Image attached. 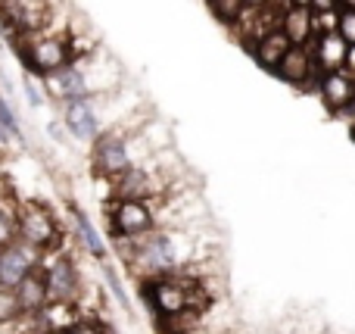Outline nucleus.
Masks as SVG:
<instances>
[{"label": "nucleus", "instance_id": "12", "mask_svg": "<svg viewBox=\"0 0 355 334\" xmlns=\"http://www.w3.org/2000/svg\"><path fill=\"white\" fill-rule=\"evenodd\" d=\"M290 47H293V44L287 41V35H284L281 28H271V31H265L256 44H252L250 53H252V60L265 69V72H277V66H281L284 56L290 53Z\"/></svg>", "mask_w": 355, "mask_h": 334}, {"label": "nucleus", "instance_id": "15", "mask_svg": "<svg viewBox=\"0 0 355 334\" xmlns=\"http://www.w3.org/2000/svg\"><path fill=\"white\" fill-rule=\"evenodd\" d=\"M72 222H75V235H78V241L87 247V253H91L94 260H106V244H103V237L97 235L94 222L85 216V210L72 206Z\"/></svg>", "mask_w": 355, "mask_h": 334}, {"label": "nucleus", "instance_id": "25", "mask_svg": "<svg viewBox=\"0 0 355 334\" xmlns=\"http://www.w3.org/2000/svg\"><path fill=\"white\" fill-rule=\"evenodd\" d=\"M287 3H293V6H309L312 0H287Z\"/></svg>", "mask_w": 355, "mask_h": 334}, {"label": "nucleus", "instance_id": "6", "mask_svg": "<svg viewBox=\"0 0 355 334\" xmlns=\"http://www.w3.org/2000/svg\"><path fill=\"white\" fill-rule=\"evenodd\" d=\"M44 256L37 250H31L28 244H22L16 237L12 244L0 247V291L3 294H12L16 285L31 272L35 266H41Z\"/></svg>", "mask_w": 355, "mask_h": 334}, {"label": "nucleus", "instance_id": "17", "mask_svg": "<svg viewBox=\"0 0 355 334\" xmlns=\"http://www.w3.org/2000/svg\"><path fill=\"white\" fill-rule=\"evenodd\" d=\"M16 241V206H3V200H0V247H6V244Z\"/></svg>", "mask_w": 355, "mask_h": 334}, {"label": "nucleus", "instance_id": "27", "mask_svg": "<svg viewBox=\"0 0 355 334\" xmlns=\"http://www.w3.org/2000/svg\"><path fill=\"white\" fill-rule=\"evenodd\" d=\"M6 137H10V135H6V131L0 128V144H6Z\"/></svg>", "mask_w": 355, "mask_h": 334}, {"label": "nucleus", "instance_id": "4", "mask_svg": "<svg viewBox=\"0 0 355 334\" xmlns=\"http://www.w3.org/2000/svg\"><path fill=\"white\" fill-rule=\"evenodd\" d=\"M22 62L37 75H56L72 66V44L60 35H44L28 41L22 50Z\"/></svg>", "mask_w": 355, "mask_h": 334}, {"label": "nucleus", "instance_id": "28", "mask_svg": "<svg viewBox=\"0 0 355 334\" xmlns=\"http://www.w3.org/2000/svg\"><path fill=\"white\" fill-rule=\"evenodd\" d=\"M0 3H10V0H0Z\"/></svg>", "mask_w": 355, "mask_h": 334}, {"label": "nucleus", "instance_id": "23", "mask_svg": "<svg viewBox=\"0 0 355 334\" xmlns=\"http://www.w3.org/2000/svg\"><path fill=\"white\" fill-rule=\"evenodd\" d=\"M246 10H275V0H243Z\"/></svg>", "mask_w": 355, "mask_h": 334}, {"label": "nucleus", "instance_id": "2", "mask_svg": "<svg viewBox=\"0 0 355 334\" xmlns=\"http://www.w3.org/2000/svg\"><path fill=\"white\" fill-rule=\"evenodd\" d=\"M159 228V210L153 200H135L122 197L112 200L110 210V235L112 241H137Z\"/></svg>", "mask_w": 355, "mask_h": 334}, {"label": "nucleus", "instance_id": "9", "mask_svg": "<svg viewBox=\"0 0 355 334\" xmlns=\"http://www.w3.org/2000/svg\"><path fill=\"white\" fill-rule=\"evenodd\" d=\"M12 300H16V312L19 316H41L50 306L47 297V278H44V266H35L12 291Z\"/></svg>", "mask_w": 355, "mask_h": 334}, {"label": "nucleus", "instance_id": "19", "mask_svg": "<svg viewBox=\"0 0 355 334\" xmlns=\"http://www.w3.org/2000/svg\"><path fill=\"white\" fill-rule=\"evenodd\" d=\"M0 128L6 131L10 137H22V131H19V122H16V116H12V110H10V103H6L3 97H0Z\"/></svg>", "mask_w": 355, "mask_h": 334}, {"label": "nucleus", "instance_id": "22", "mask_svg": "<svg viewBox=\"0 0 355 334\" xmlns=\"http://www.w3.org/2000/svg\"><path fill=\"white\" fill-rule=\"evenodd\" d=\"M25 94H28V103L31 106H44V97L37 94V87L31 85V78H25Z\"/></svg>", "mask_w": 355, "mask_h": 334}, {"label": "nucleus", "instance_id": "8", "mask_svg": "<svg viewBox=\"0 0 355 334\" xmlns=\"http://www.w3.org/2000/svg\"><path fill=\"white\" fill-rule=\"evenodd\" d=\"M318 94L334 116H343V112H352L355 116V75L352 72L337 69V72L321 75Z\"/></svg>", "mask_w": 355, "mask_h": 334}, {"label": "nucleus", "instance_id": "26", "mask_svg": "<svg viewBox=\"0 0 355 334\" xmlns=\"http://www.w3.org/2000/svg\"><path fill=\"white\" fill-rule=\"evenodd\" d=\"M340 6H346V10H355V0H343Z\"/></svg>", "mask_w": 355, "mask_h": 334}, {"label": "nucleus", "instance_id": "20", "mask_svg": "<svg viewBox=\"0 0 355 334\" xmlns=\"http://www.w3.org/2000/svg\"><path fill=\"white\" fill-rule=\"evenodd\" d=\"M103 275H106V285L112 287V294H116V300L122 306H128V294H125V287H122V278L116 275V269L112 266H103Z\"/></svg>", "mask_w": 355, "mask_h": 334}, {"label": "nucleus", "instance_id": "24", "mask_svg": "<svg viewBox=\"0 0 355 334\" xmlns=\"http://www.w3.org/2000/svg\"><path fill=\"white\" fill-rule=\"evenodd\" d=\"M343 69H346V72H352V75H355V44H352L349 50H346V66H343Z\"/></svg>", "mask_w": 355, "mask_h": 334}, {"label": "nucleus", "instance_id": "11", "mask_svg": "<svg viewBox=\"0 0 355 334\" xmlns=\"http://www.w3.org/2000/svg\"><path fill=\"white\" fill-rule=\"evenodd\" d=\"M346 50H349V44H346L337 31H321V35L312 41V60H315V66H318V72L327 75V72L343 69Z\"/></svg>", "mask_w": 355, "mask_h": 334}, {"label": "nucleus", "instance_id": "18", "mask_svg": "<svg viewBox=\"0 0 355 334\" xmlns=\"http://www.w3.org/2000/svg\"><path fill=\"white\" fill-rule=\"evenodd\" d=\"M337 35L343 37L349 47L355 44V10H346V6L337 10Z\"/></svg>", "mask_w": 355, "mask_h": 334}, {"label": "nucleus", "instance_id": "10", "mask_svg": "<svg viewBox=\"0 0 355 334\" xmlns=\"http://www.w3.org/2000/svg\"><path fill=\"white\" fill-rule=\"evenodd\" d=\"M277 28L287 35V41L293 44V47H309V44L318 37L315 12L309 10V6L284 3V6H281V19H277Z\"/></svg>", "mask_w": 355, "mask_h": 334}, {"label": "nucleus", "instance_id": "13", "mask_svg": "<svg viewBox=\"0 0 355 334\" xmlns=\"http://www.w3.org/2000/svg\"><path fill=\"white\" fill-rule=\"evenodd\" d=\"M66 128L72 131V137L78 141H97L100 137V122H97V112L87 100H72L66 103Z\"/></svg>", "mask_w": 355, "mask_h": 334}, {"label": "nucleus", "instance_id": "21", "mask_svg": "<svg viewBox=\"0 0 355 334\" xmlns=\"http://www.w3.org/2000/svg\"><path fill=\"white\" fill-rule=\"evenodd\" d=\"M309 10H312L315 16H327V12H337L340 10V0H312V3H309Z\"/></svg>", "mask_w": 355, "mask_h": 334}, {"label": "nucleus", "instance_id": "16", "mask_svg": "<svg viewBox=\"0 0 355 334\" xmlns=\"http://www.w3.org/2000/svg\"><path fill=\"white\" fill-rule=\"evenodd\" d=\"M209 10L221 25H237L240 16L246 12V3L243 0H209Z\"/></svg>", "mask_w": 355, "mask_h": 334}, {"label": "nucleus", "instance_id": "5", "mask_svg": "<svg viewBox=\"0 0 355 334\" xmlns=\"http://www.w3.org/2000/svg\"><path fill=\"white\" fill-rule=\"evenodd\" d=\"M91 166L97 178H122L135 162H131V147L122 135H100L91 150Z\"/></svg>", "mask_w": 355, "mask_h": 334}, {"label": "nucleus", "instance_id": "3", "mask_svg": "<svg viewBox=\"0 0 355 334\" xmlns=\"http://www.w3.org/2000/svg\"><path fill=\"white\" fill-rule=\"evenodd\" d=\"M44 278H47V297L50 306H78L81 300V269L69 253H56L53 260L44 262Z\"/></svg>", "mask_w": 355, "mask_h": 334}, {"label": "nucleus", "instance_id": "14", "mask_svg": "<svg viewBox=\"0 0 355 334\" xmlns=\"http://www.w3.org/2000/svg\"><path fill=\"white\" fill-rule=\"evenodd\" d=\"M50 91H56V97H62L66 103H72V100H87V94H91L87 91L85 75H81L75 66L56 72L53 78H50Z\"/></svg>", "mask_w": 355, "mask_h": 334}, {"label": "nucleus", "instance_id": "1", "mask_svg": "<svg viewBox=\"0 0 355 334\" xmlns=\"http://www.w3.org/2000/svg\"><path fill=\"white\" fill-rule=\"evenodd\" d=\"M16 237L28 244L37 253H60L62 247V225L56 212L41 200H22L16 203Z\"/></svg>", "mask_w": 355, "mask_h": 334}, {"label": "nucleus", "instance_id": "7", "mask_svg": "<svg viewBox=\"0 0 355 334\" xmlns=\"http://www.w3.org/2000/svg\"><path fill=\"white\" fill-rule=\"evenodd\" d=\"M277 78H284L287 85L296 87H309V91H318L321 85V72L312 60V44L309 47H290V53L284 56V62L277 66Z\"/></svg>", "mask_w": 355, "mask_h": 334}]
</instances>
